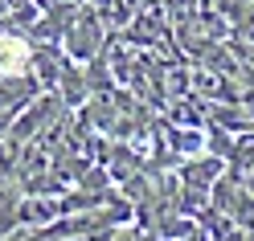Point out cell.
Masks as SVG:
<instances>
[{"mask_svg": "<svg viewBox=\"0 0 254 241\" xmlns=\"http://www.w3.org/2000/svg\"><path fill=\"white\" fill-rule=\"evenodd\" d=\"M37 45L17 29H0V78H33Z\"/></svg>", "mask_w": 254, "mask_h": 241, "instance_id": "obj_1", "label": "cell"}, {"mask_svg": "<svg viewBox=\"0 0 254 241\" xmlns=\"http://www.w3.org/2000/svg\"><path fill=\"white\" fill-rule=\"evenodd\" d=\"M139 241H164L160 233H144V237H139Z\"/></svg>", "mask_w": 254, "mask_h": 241, "instance_id": "obj_2", "label": "cell"}]
</instances>
